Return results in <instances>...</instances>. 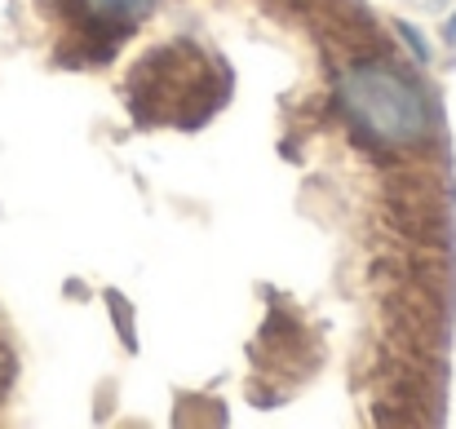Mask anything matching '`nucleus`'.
Masks as SVG:
<instances>
[{"label": "nucleus", "instance_id": "nucleus-1", "mask_svg": "<svg viewBox=\"0 0 456 429\" xmlns=\"http://www.w3.org/2000/svg\"><path fill=\"white\" fill-rule=\"evenodd\" d=\"M337 98L350 129L372 146H417L435 129L430 98L390 62H350L341 71Z\"/></svg>", "mask_w": 456, "mask_h": 429}, {"label": "nucleus", "instance_id": "nucleus-2", "mask_svg": "<svg viewBox=\"0 0 456 429\" xmlns=\"http://www.w3.org/2000/svg\"><path fill=\"white\" fill-rule=\"evenodd\" d=\"M155 0H85V9L98 18V22H111V27H134L151 13Z\"/></svg>", "mask_w": 456, "mask_h": 429}, {"label": "nucleus", "instance_id": "nucleus-3", "mask_svg": "<svg viewBox=\"0 0 456 429\" xmlns=\"http://www.w3.org/2000/svg\"><path fill=\"white\" fill-rule=\"evenodd\" d=\"M403 36H408V40H412V49H417V58H426V40H421V36H417V31H412V27H403Z\"/></svg>", "mask_w": 456, "mask_h": 429}, {"label": "nucleus", "instance_id": "nucleus-4", "mask_svg": "<svg viewBox=\"0 0 456 429\" xmlns=\"http://www.w3.org/2000/svg\"><path fill=\"white\" fill-rule=\"evenodd\" d=\"M448 40L456 45V13H452V22H448Z\"/></svg>", "mask_w": 456, "mask_h": 429}]
</instances>
